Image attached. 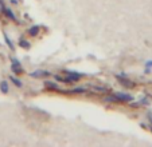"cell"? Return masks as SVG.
Here are the masks:
<instances>
[{
  "label": "cell",
  "mask_w": 152,
  "mask_h": 147,
  "mask_svg": "<svg viewBox=\"0 0 152 147\" xmlns=\"http://www.w3.org/2000/svg\"><path fill=\"white\" fill-rule=\"evenodd\" d=\"M19 44L22 45L23 48H30V47H31V44H30V43H27V42H26V39H23V37H22V39L19 40Z\"/></svg>",
  "instance_id": "30bf717a"
},
{
  "label": "cell",
  "mask_w": 152,
  "mask_h": 147,
  "mask_svg": "<svg viewBox=\"0 0 152 147\" xmlns=\"http://www.w3.org/2000/svg\"><path fill=\"white\" fill-rule=\"evenodd\" d=\"M151 67H152V62H151V60H149L148 63H145V71H147V72H148V71H149V68H151Z\"/></svg>",
  "instance_id": "8fae6325"
},
{
  "label": "cell",
  "mask_w": 152,
  "mask_h": 147,
  "mask_svg": "<svg viewBox=\"0 0 152 147\" xmlns=\"http://www.w3.org/2000/svg\"><path fill=\"white\" fill-rule=\"evenodd\" d=\"M0 91H1V94H8L10 87H8V83H7L6 80H3V82L0 83Z\"/></svg>",
  "instance_id": "8992f818"
},
{
  "label": "cell",
  "mask_w": 152,
  "mask_h": 147,
  "mask_svg": "<svg viewBox=\"0 0 152 147\" xmlns=\"http://www.w3.org/2000/svg\"><path fill=\"white\" fill-rule=\"evenodd\" d=\"M11 70H12V72L16 74V75H22V74L24 72L23 67H22V64H20V62L18 59L11 60Z\"/></svg>",
  "instance_id": "3957f363"
},
{
  "label": "cell",
  "mask_w": 152,
  "mask_h": 147,
  "mask_svg": "<svg viewBox=\"0 0 152 147\" xmlns=\"http://www.w3.org/2000/svg\"><path fill=\"white\" fill-rule=\"evenodd\" d=\"M65 74L67 75V78H61V76H55V79L59 80V82H63V83H66V84H72V83H75L78 82V80H81L85 75L83 74H78L75 72V71H65Z\"/></svg>",
  "instance_id": "7a4b0ae2"
},
{
  "label": "cell",
  "mask_w": 152,
  "mask_h": 147,
  "mask_svg": "<svg viewBox=\"0 0 152 147\" xmlns=\"http://www.w3.org/2000/svg\"><path fill=\"white\" fill-rule=\"evenodd\" d=\"M148 120L152 123V112H149V114H148Z\"/></svg>",
  "instance_id": "7c38bea8"
},
{
  "label": "cell",
  "mask_w": 152,
  "mask_h": 147,
  "mask_svg": "<svg viewBox=\"0 0 152 147\" xmlns=\"http://www.w3.org/2000/svg\"><path fill=\"white\" fill-rule=\"evenodd\" d=\"M50 75H51V74H50L49 71H43V70H37L31 74L32 78H46V76H50Z\"/></svg>",
  "instance_id": "5b68a950"
},
{
  "label": "cell",
  "mask_w": 152,
  "mask_h": 147,
  "mask_svg": "<svg viewBox=\"0 0 152 147\" xmlns=\"http://www.w3.org/2000/svg\"><path fill=\"white\" fill-rule=\"evenodd\" d=\"M4 39H6V43H7V45L10 47V50H12V51H14V44H12L11 39H10V37L7 36V34H4Z\"/></svg>",
  "instance_id": "9c48e42d"
},
{
  "label": "cell",
  "mask_w": 152,
  "mask_h": 147,
  "mask_svg": "<svg viewBox=\"0 0 152 147\" xmlns=\"http://www.w3.org/2000/svg\"><path fill=\"white\" fill-rule=\"evenodd\" d=\"M117 79L120 80V83L124 86V87H126V88H132V87H135V84H133V82L132 80H129L128 78H126V75H117Z\"/></svg>",
  "instance_id": "277c9868"
},
{
  "label": "cell",
  "mask_w": 152,
  "mask_h": 147,
  "mask_svg": "<svg viewBox=\"0 0 152 147\" xmlns=\"http://www.w3.org/2000/svg\"><path fill=\"white\" fill-rule=\"evenodd\" d=\"M10 79H11V82L14 83V84L16 86V87H19V88L22 87V82H20V80L18 79V78H15V76H11V78H10Z\"/></svg>",
  "instance_id": "ba28073f"
},
{
  "label": "cell",
  "mask_w": 152,
  "mask_h": 147,
  "mask_svg": "<svg viewBox=\"0 0 152 147\" xmlns=\"http://www.w3.org/2000/svg\"><path fill=\"white\" fill-rule=\"evenodd\" d=\"M39 28H40V26H34V27H31V28L28 30V34L32 35V36H35V35L38 34V31H39Z\"/></svg>",
  "instance_id": "52a82bcc"
},
{
  "label": "cell",
  "mask_w": 152,
  "mask_h": 147,
  "mask_svg": "<svg viewBox=\"0 0 152 147\" xmlns=\"http://www.w3.org/2000/svg\"><path fill=\"white\" fill-rule=\"evenodd\" d=\"M133 100V96L129 94H123V92H116L113 95L105 98V102L109 103H129Z\"/></svg>",
  "instance_id": "6da1fadb"
}]
</instances>
